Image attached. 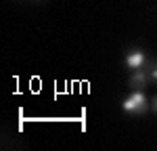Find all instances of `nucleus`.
Listing matches in <instances>:
<instances>
[{
  "label": "nucleus",
  "instance_id": "obj_1",
  "mask_svg": "<svg viewBox=\"0 0 157 151\" xmlns=\"http://www.w3.org/2000/svg\"><path fill=\"white\" fill-rule=\"evenodd\" d=\"M147 107H149V101H147V95L143 90H132V95H128V99L121 103V109L126 113H145Z\"/></svg>",
  "mask_w": 157,
  "mask_h": 151
},
{
  "label": "nucleus",
  "instance_id": "obj_2",
  "mask_svg": "<svg viewBox=\"0 0 157 151\" xmlns=\"http://www.w3.org/2000/svg\"><path fill=\"white\" fill-rule=\"evenodd\" d=\"M145 61H147V57H145V52H140V50H132V52L126 55V65L130 69H140L145 65Z\"/></svg>",
  "mask_w": 157,
  "mask_h": 151
},
{
  "label": "nucleus",
  "instance_id": "obj_4",
  "mask_svg": "<svg viewBox=\"0 0 157 151\" xmlns=\"http://www.w3.org/2000/svg\"><path fill=\"white\" fill-rule=\"evenodd\" d=\"M151 76H153V80H157V65H155V69L151 72Z\"/></svg>",
  "mask_w": 157,
  "mask_h": 151
},
{
  "label": "nucleus",
  "instance_id": "obj_5",
  "mask_svg": "<svg viewBox=\"0 0 157 151\" xmlns=\"http://www.w3.org/2000/svg\"><path fill=\"white\" fill-rule=\"evenodd\" d=\"M153 109H155V113H157V99L153 101Z\"/></svg>",
  "mask_w": 157,
  "mask_h": 151
},
{
  "label": "nucleus",
  "instance_id": "obj_3",
  "mask_svg": "<svg viewBox=\"0 0 157 151\" xmlns=\"http://www.w3.org/2000/svg\"><path fill=\"white\" fill-rule=\"evenodd\" d=\"M128 84H130L134 90H143V88L147 86V76L143 74V72H138V69H134V74H132V78H130Z\"/></svg>",
  "mask_w": 157,
  "mask_h": 151
}]
</instances>
